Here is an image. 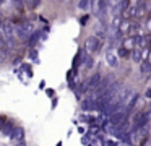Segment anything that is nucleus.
I'll return each instance as SVG.
<instances>
[{"mask_svg": "<svg viewBox=\"0 0 151 146\" xmlns=\"http://www.w3.org/2000/svg\"><path fill=\"white\" fill-rule=\"evenodd\" d=\"M122 47H125V49H128V50H132V49L135 47V39H133V36L128 34V37H125L124 42H122Z\"/></svg>", "mask_w": 151, "mask_h": 146, "instance_id": "nucleus-10", "label": "nucleus"}, {"mask_svg": "<svg viewBox=\"0 0 151 146\" xmlns=\"http://www.w3.org/2000/svg\"><path fill=\"white\" fill-rule=\"evenodd\" d=\"M140 32H141V26L138 23H135V21L128 23V34L135 36V34H140Z\"/></svg>", "mask_w": 151, "mask_h": 146, "instance_id": "nucleus-7", "label": "nucleus"}, {"mask_svg": "<svg viewBox=\"0 0 151 146\" xmlns=\"http://www.w3.org/2000/svg\"><path fill=\"white\" fill-rule=\"evenodd\" d=\"M88 19H89V16H88V15H86V16H83V18H80V24H81V26H85L86 23H88Z\"/></svg>", "mask_w": 151, "mask_h": 146, "instance_id": "nucleus-21", "label": "nucleus"}, {"mask_svg": "<svg viewBox=\"0 0 151 146\" xmlns=\"http://www.w3.org/2000/svg\"><path fill=\"white\" fill-rule=\"evenodd\" d=\"M46 93H47V96H52V94H54V91H52V89H47Z\"/></svg>", "mask_w": 151, "mask_h": 146, "instance_id": "nucleus-24", "label": "nucleus"}, {"mask_svg": "<svg viewBox=\"0 0 151 146\" xmlns=\"http://www.w3.org/2000/svg\"><path fill=\"white\" fill-rule=\"evenodd\" d=\"M145 96H146L148 99H151V88H148V89H146V93H145Z\"/></svg>", "mask_w": 151, "mask_h": 146, "instance_id": "nucleus-23", "label": "nucleus"}, {"mask_svg": "<svg viewBox=\"0 0 151 146\" xmlns=\"http://www.w3.org/2000/svg\"><path fill=\"white\" fill-rule=\"evenodd\" d=\"M130 58L135 62V63H140L141 58H143V50H141L140 47H138V49H132V50H130Z\"/></svg>", "mask_w": 151, "mask_h": 146, "instance_id": "nucleus-6", "label": "nucleus"}, {"mask_svg": "<svg viewBox=\"0 0 151 146\" xmlns=\"http://www.w3.org/2000/svg\"><path fill=\"white\" fill-rule=\"evenodd\" d=\"M0 36L5 39V41L8 42V44H13V37H15V29H13V26L10 24L8 21H5V23H2V26H0Z\"/></svg>", "mask_w": 151, "mask_h": 146, "instance_id": "nucleus-2", "label": "nucleus"}, {"mask_svg": "<svg viewBox=\"0 0 151 146\" xmlns=\"http://www.w3.org/2000/svg\"><path fill=\"white\" fill-rule=\"evenodd\" d=\"M13 29H15V36H17L18 39L26 41V39L29 37V34L33 32V24H31L29 21H21V23H18Z\"/></svg>", "mask_w": 151, "mask_h": 146, "instance_id": "nucleus-1", "label": "nucleus"}, {"mask_svg": "<svg viewBox=\"0 0 151 146\" xmlns=\"http://www.w3.org/2000/svg\"><path fill=\"white\" fill-rule=\"evenodd\" d=\"M107 6H109V2L107 0H98V15L102 16L106 12H107Z\"/></svg>", "mask_w": 151, "mask_h": 146, "instance_id": "nucleus-8", "label": "nucleus"}, {"mask_svg": "<svg viewBox=\"0 0 151 146\" xmlns=\"http://www.w3.org/2000/svg\"><path fill=\"white\" fill-rule=\"evenodd\" d=\"M140 70H141V73L143 75H150L151 73V63L150 62H143V63H141V67H140Z\"/></svg>", "mask_w": 151, "mask_h": 146, "instance_id": "nucleus-17", "label": "nucleus"}, {"mask_svg": "<svg viewBox=\"0 0 151 146\" xmlns=\"http://www.w3.org/2000/svg\"><path fill=\"white\" fill-rule=\"evenodd\" d=\"M41 36H42V32H41V31H34V32H31V34H29V37H28V42H29V45H31V47H33V45L36 44L37 41H39V39H41Z\"/></svg>", "mask_w": 151, "mask_h": 146, "instance_id": "nucleus-9", "label": "nucleus"}, {"mask_svg": "<svg viewBox=\"0 0 151 146\" xmlns=\"http://www.w3.org/2000/svg\"><path fill=\"white\" fill-rule=\"evenodd\" d=\"M86 52H98L99 47H101V41H99L98 36H89L85 42Z\"/></svg>", "mask_w": 151, "mask_h": 146, "instance_id": "nucleus-3", "label": "nucleus"}, {"mask_svg": "<svg viewBox=\"0 0 151 146\" xmlns=\"http://www.w3.org/2000/svg\"><path fill=\"white\" fill-rule=\"evenodd\" d=\"M101 80H102V78H101V75H99V73H94L91 78H89V81H88V83H86V91H94L96 88L99 86Z\"/></svg>", "mask_w": 151, "mask_h": 146, "instance_id": "nucleus-4", "label": "nucleus"}, {"mask_svg": "<svg viewBox=\"0 0 151 146\" xmlns=\"http://www.w3.org/2000/svg\"><path fill=\"white\" fill-rule=\"evenodd\" d=\"M93 3H94V0H78V5H76V6H78L80 10H85V12H86V10L91 8Z\"/></svg>", "mask_w": 151, "mask_h": 146, "instance_id": "nucleus-11", "label": "nucleus"}, {"mask_svg": "<svg viewBox=\"0 0 151 146\" xmlns=\"http://www.w3.org/2000/svg\"><path fill=\"white\" fill-rule=\"evenodd\" d=\"M106 62H107V65H111V67H117V57H115L112 52H107L106 54Z\"/></svg>", "mask_w": 151, "mask_h": 146, "instance_id": "nucleus-12", "label": "nucleus"}, {"mask_svg": "<svg viewBox=\"0 0 151 146\" xmlns=\"http://www.w3.org/2000/svg\"><path fill=\"white\" fill-rule=\"evenodd\" d=\"M81 109L83 110H94V101H93V99L81 101Z\"/></svg>", "mask_w": 151, "mask_h": 146, "instance_id": "nucleus-14", "label": "nucleus"}, {"mask_svg": "<svg viewBox=\"0 0 151 146\" xmlns=\"http://www.w3.org/2000/svg\"><path fill=\"white\" fill-rule=\"evenodd\" d=\"M12 2H13L15 5L18 6V10H21V8H23V2H21V0H12Z\"/></svg>", "mask_w": 151, "mask_h": 146, "instance_id": "nucleus-22", "label": "nucleus"}, {"mask_svg": "<svg viewBox=\"0 0 151 146\" xmlns=\"http://www.w3.org/2000/svg\"><path fill=\"white\" fill-rule=\"evenodd\" d=\"M148 62L151 63V50H150V54H148Z\"/></svg>", "mask_w": 151, "mask_h": 146, "instance_id": "nucleus-25", "label": "nucleus"}, {"mask_svg": "<svg viewBox=\"0 0 151 146\" xmlns=\"http://www.w3.org/2000/svg\"><path fill=\"white\" fill-rule=\"evenodd\" d=\"M91 138H93V133H88V135H85L81 138V143L83 145H89V143H91Z\"/></svg>", "mask_w": 151, "mask_h": 146, "instance_id": "nucleus-18", "label": "nucleus"}, {"mask_svg": "<svg viewBox=\"0 0 151 146\" xmlns=\"http://www.w3.org/2000/svg\"><path fill=\"white\" fill-rule=\"evenodd\" d=\"M8 136H10V138L13 140V141H20V143H23L24 130L21 128V127H17V125H15V127H13V130H12V133H10Z\"/></svg>", "mask_w": 151, "mask_h": 146, "instance_id": "nucleus-5", "label": "nucleus"}, {"mask_svg": "<svg viewBox=\"0 0 151 146\" xmlns=\"http://www.w3.org/2000/svg\"><path fill=\"white\" fill-rule=\"evenodd\" d=\"M150 50H151V37H150Z\"/></svg>", "mask_w": 151, "mask_h": 146, "instance_id": "nucleus-26", "label": "nucleus"}, {"mask_svg": "<svg viewBox=\"0 0 151 146\" xmlns=\"http://www.w3.org/2000/svg\"><path fill=\"white\" fill-rule=\"evenodd\" d=\"M29 58H33L36 63L39 62V60H37V52H36V49H31V50H29Z\"/></svg>", "mask_w": 151, "mask_h": 146, "instance_id": "nucleus-20", "label": "nucleus"}, {"mask_svg": "<svg viewBox=\"0 0 151 146\" xmlns=\"http://www.w3.org/2000/svg\"><path fill=\"white\" fill-rule=\"evenodd\" d=\"M119 57L120 58H124V57H127L128 55V49H125V47H119Z\"/></svg>", "mask_w": 151, "mask_h": 146, "instance_id": "nucleus-19", "label": "nucleus"}, {"mask_svg": "<svg viewBox=\"0 0 151 146\" xmlns=\"http://www.w3.org/2000/svg\"><path fill=\"white\" fill-rule=\"evenodd\" d=\"M112 31H115V29H120L122 28V18L119 15H115L114 16V19H112Z\"/></svg>", "mask_w": 151, "mask_h": 146, "instance_id": "nucleus-15", "label": "nucleus"}, {"mask_svg": "<svg viewBox=\"0 0 151 146\" xmlns=\"http://www.w3.org/2000/svg\"><path fill=\"white\" fill-rule=\"evenodd\" d=\"M2 125H4V128H2V132H4V135H7V136L12 133V130H13V127H15L12 122H4Z\"/></svg>", "mask_w": 151, "mask_h": 146, "instance_id": "nucleus-16", "label": "nucleus"}, {"mask_svg": "<svg viewBox=\"0 0 151 146\" xmlns=\"http://www.w3.org/2000/svg\"><path fill=\"white\" fill-rule=\"evenodd\" d=\"M133 39H135V45H138L140 49L145 47V44H146V39H145V36L141 34V32H140V34H135Z\"/></svg>", "mask_w": 151, "mask_h": 146, "instance_id": "nucleus-13", "label": "nucleus"}]
</instances>
